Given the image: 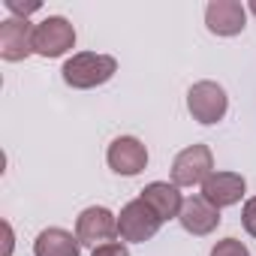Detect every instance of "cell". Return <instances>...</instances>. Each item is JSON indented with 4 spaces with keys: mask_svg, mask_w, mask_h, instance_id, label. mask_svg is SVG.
Returning a JSON list of instances; mask_svg holds the SVG:
<instances>
[{
    "mask_svg": "<svg viewBox=\"0 0 256 256\" xmlns=\"http://www.w3.org/2000/svg\"><path fill=\"white\" fill-rule=\"evenodd\" d=\"M214 172V154L208 145H190L172 160V184L175 187H202Z\"/></svg>",
    "mask_w": 256,
    "mask_h": 256,
    "instance_id": "5b68a950",
    "label": "cell"
},
{
    "mask_svg": "<svg viewBox=\"0 0 256 256\" xmlns=\"http://www.w3.org/2000/svg\"><path fill=\"white\" fill-rule=\"evenodd\" d=\"M241 223H244L247 235H253V238H256V196L244 202V211H241Z\"/></svg>",
    "mask_w": 256,
    "mask_h": 256,
    "instance_id": "2e32d148",
    "label": "cell"
},
{
    "mask_svg": "<svg viewBox=\"0 0 256 256\" xmlns=\"http://www.w3.org/2000/svg\"><path fill=\"white\" fill-rule=\"evenodd\" d=\"M106 163L114 175H124V178H136L145 166H148V148L142 139L136 136H118L108 151H106Z\"/></svg>",
    "mask_w": 256,
    "mask_h": 256,
    "instance_id": "52a82bcc",
    "label": "cell"
},
{
    "mask_svg": "<svg viewBox=\"0 0 256 256\" xmlns=\"http://www.w3.org/2000/svg\"><path fill=\"white\" fill-rule=\"evenodd\" d=\"M12 247H16V235H12V226L4 220V253L0 256H12Z\"/></svg>",
    "mask_w": 256,
    "mask_h": 256,
    "instance_id": "e0dca14e",
    "label": "cell"
},
{
    "mask_svg": "<svg viewBox=\"0 0 256 256\" xmlns=\"http://www.w3.org/2000/svg\"><path fill=\"white\" fill-rule=\"evenodd\" d=\"M187 112L193 114V120H199V124H205V126L223 120L226 112H229V96H226L223 84H217V82H211V78L196 82V84L187 90Z\"/></svg>",
    "mask_w": 256,
    "mask_h": 256,
    "instance_id": "3957f363",
    "label": "cell"
},
{
    "mask_svg": "<svg viewBox=\"0 0 256 256\" xmlns=\"http://www.w3.org/2000/svg\"><path fill=\"white\" fill-rule=\"evenodd\" d=\"M114 72H118V60H114L112 54H96V52H78V54H72V58L64 64V70H60L64 82H66L70 88H76V90L100 88V84H106Z\"/></svg>",
    "mask_w": 256,
    "mask_h": 256,
    "instance_id": "6da1fadb",
    "label": "cell"
},
{
    "mask_svg": "<svg viewBox=\"0 0 256 256\" xmlns=\"http://www.w3.org/2000/svg\"><path fill=\"white\" fill-rule=\"evenodd\" d=\"M220 208H214L202 193L199 196H187L184 205H181V214H178V223L184 226V232L190 235H211L217 226H220Z\"/></svg>",
    "mask_w": 256,
    "mask_h": 256,
    "instance_id": "30bf717a",
    "label": "cell"
},
{
    "mask_svg": "<svg viewBox=\"0 0 256 256\" xmlns=\"http://www.w3.org/2000/svg\"><path fill=\"white\" fill-rule=\"evenodd\" d=\"M205 28L214 36H238L247 28V6L238 0H211L205 6Z\"/></svg>",
    "mask_w": 256,
    "mask_h": 256,
    "instance_id": "9c48e42d",
    "label": "cell"
},
{
    "mask_svg": "<svg viewBox=\"0 0 256 256\" xmlns=\"http://www.w3.org/2000/svg\"><path fill=\"white\" fill-rule=\"evenodd\" d=\"M160 226H163V220L142 199L126 202L118 214V235H120L124 244H145L160 232Z\"/></svg>",
    "mask_w": 256,
    "mask_h": 256,
    "instance_id": "7a4b0ae2",
    "label": "cell"
},
{
    "mask_svg": "<svg viewBox=\"0 0 256 256\" xmlns=\"http://www.w3.org/2000/svg\"><path fill=\"white\" fill-rule=\"evenodd\" d=\"M211 256H250V250L238 238H223L211 247Z\"/></svg>",
    "mask_w": 256,
    "mask_h": 256,
    "instance_id": "5bb4252c",
    "label": "cell"
},
{
    "mask_svg": "<svg viewBox=\"0 0 256 256\" xmlns=\"http://www.w3.org/2000/svg\"><path fill=\"white\" fill-rule=\"evenodd\" d=\"M250 12H253V16H256V0H253V4H250Z\"/></svg>",
    "mask_w": 256,
    "mask_h": 256,
    "instance_id": "ac0fdd59",
    "label": "cell"
},
{
    "mask_svg": "<svg viewBox=\"0 0 256 256\" xmlns=\"http://www.w3.org/2000/svg\"><path fill=\"white\" fill-rule=\"evenodd\" d=\"M247 190V181L244 175L238 172H211L202 184V196L214 205V208H229V205H238L241 196Z\"/></svg>",
    "mask_w": 256,
    "mask_h": 256,
    "instance_id": "8fae6325",
    "label": "cell"
},
{
    "mask_svg": "<svg viewBox=\"0 0 256 256\" xmlns=\"http://www.w3.org/2000/svg\"><path fill=\"white\" fill-rule=\"evenodd\" d=\"M78 250H82V241L60 226L42 229L34 241V256H78Z\"/></svg>",
    "mask_w": 256,
    "mask_h": 256,
    "instance_id": "4fadbf2b",
    "label": "cell"
},
{
    "mask_svg": "<svg viewBox=\"0 0 256 256\" xmlns=\"http://www.w3.org/2000/svg\"><path fill=\"white\" fill-rule=\"evenodd\" d=\"M34 30L30 18H6L0 24V58L6 64H18L34 54Z\"/></svg>",
    "mask_w": 256,
    "mask_h": 256,
    "instance_id": "ba28073f",
    "label": "cell"
},
{
    "mask_svg": "<svg viewBox=\"0 0 256 256\" xmlns=\"http://www.w3.org/2000/svg\"><path fill=\"white\" fill-rule=\"evenodd\" d=\"M178 190H181V187H175V184H169V181H151V184L139 193V199L148 202V205L157 211V217L166 223V220H178V214H181L184 196H181Z\"/></svg>",
    "mask_w": 256,
    "mask_h": 256,
    "instance_id": "7c38bea8",
    "label": "cell"
},
{
    "mask_svg": "<svg viewBox=\"0 0 256 256\" xmlns=\"http://www.w3.org/2000/svg\"><path fill=\"white\" fill-rule=\"evenodd\" d=\"M76 238L84 244V247H100V244H108L118 235V217L102 208V205H90L84 208L78 217H76Z\"/></svg>",
    "mask_w": 256,
    "mask_h": 256,
    "instance_id": "8992f818",
    "label": "cell"
},
{
    "mask_svg": "<svg viewBox=\"0 0 256 256\" xmlns=\"http://www.w3.org/2000/svg\"><path fill=\"white\" fill-rule=\"evenodd\" d=\"M90 256H130V250H126L124 241H108V244H100L90 250Z\"/></svg>",
    "mask_w": 256,
    "mask_h": 256,
    "instance_id": "9a60e30c",
    "label": "cell"
},
{
    "mask_svg": "<svg viewBox=\"0 0 256 256\" xmlns=\"http://www.w3.org/2000/svg\"><path fill=\"white\" fill-rule=\"evenodd\" d=\"M76 46V28L64 16H48L34 30V54L40 58H64Z\"/></svg>",
    "mask_w": 256,
    "mask_h": 256,
    "instance_id": "277c9868",
    "label": "cell"
}]
</instances>
